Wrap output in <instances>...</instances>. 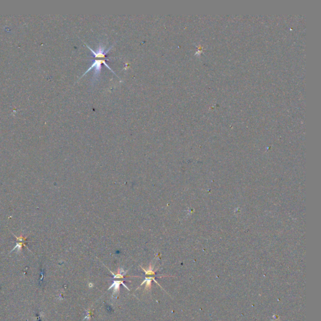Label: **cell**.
I'll list each match as a JSON object with an SVG mask.
<instances>
[{
    "mask_svg": "<svg viewBox=\"0 0 321 321\" xmlns=\"http://www.w3.org/2000/svg\"><path fill=\"white\" fill-rule=\"evenodd\" d=\"M122 284L123 285V286H124L127 289H128L129 290H130L128 287L124 284L123 281H114L113 284L111 285V286L108 288V290H110L111 288H114V292H113V294H112V296H114L115 294H119V288H120V285Z\"/></svg>",
    "mask_w": 321,
    "mask_h": 321,
    "instance_id": "cell-3",
    "label": "cell"
},
{
    "mask_svg": "<svg viewBox=\"0 0 321 321\" xmlns=\"http://www.w3.org/2000/svg\"><path fill=\"white\" fill-rule=\"evenodd\" d=\"M12 234L14 236L15 238H16L17 241H18V242H17V245L14 247V249L11 251V252H12L13 251H14V250H16V249H18V251L22 250L23 246L26 247L28 249V247L26 245V240H27L28 236L25 237V236L21 235L20 237H17L16 235H14V233H12Z\"/></svg>",
    "mask_w": 321,
    "mask_h": 321,
    "instance_id": "cell-2",
    "label": "cell"
},
{
    "mask_svg": "<svg viewBox=\"0 0 321 321\" xmlns=\"http://www.w3.org/2000/svg\"><path fill=\"white\" fill-rule=\"evenodd\" d=\"M152 280L155 281L156 283H157V284L160 286V285H159V284L156 281V280L155 279V278H153V277H146V279L144 280V281H143V282H142V284H141L140 287L142 286L144 283H146V287H145V290H148L151 289V283H152Z\"/></svg>",
    "mask_w": 321,
    "mask_h": 321,
    "instance_id": "cell-4",
    "label": "cell"
},
{
    "mask_svg": "<svg viewBox=\"0 0 321 321\" xmlns=\"http://www.w3.org/2000/svg\"><path fill=\"white\" fill-rule=\"evenodd\" d=\"M142 268L145 272V273H146V275H147H147H148V276H150V275H152V276H155V272L153 271V268H152L151 266H150L148 270H147L144 269L143 268Z\"/></svg>",
    "mask_w": 321,
    "mask_h": 321,
    "instance_id": "cell-5",
    "label": "cell"
},
{
    "mask_svg": "<svg viewBox=\"0 0 321 321\" xmlns=\"http://www.w3.org/2000/svg\"><path fill=\"white\" fill-rule=\"evenodd\" d=\"M86 46L90 49L91 52L93 53L94 57L96 58V60H94V63L91 65L90 67L82 75L80 79L82 78L84 76H85V75L86 73L89 72L92 69H94V75H93L92 80V84L94 85L95 84V82L98 80V77H99V74L101 72V69H102V64H104L112 72H113L115 75H116L115 73V72L113 70H112V69L106 63V61L109 60V59L106 58V55L111 50V49L114 47V45H112L111 47H109L108 49V50H105V46H103L102 44L100 43L96 52L92 49L90 47H88L87 45H86Z\"/></svg>",
    "mask_w": 321,
    "mask_h": 321,
    "instance_id": "cell-1",
    "label": "cell"
}]
</instances>
